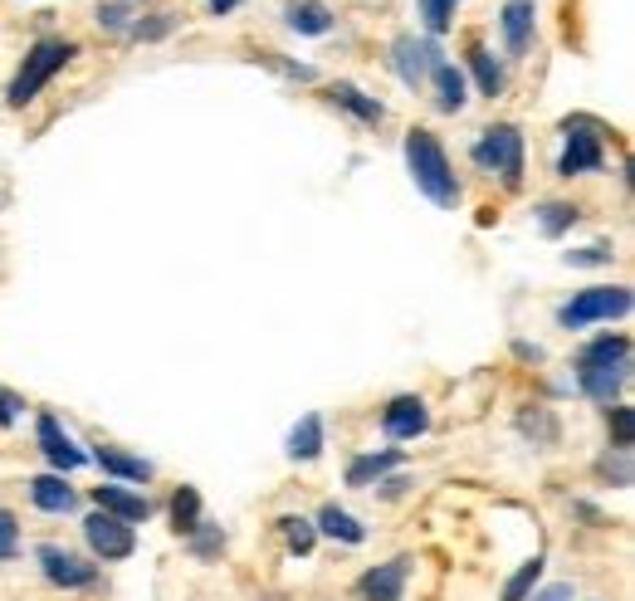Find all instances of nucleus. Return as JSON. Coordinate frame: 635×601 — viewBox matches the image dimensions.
<instances>
[{
    "mask_svg": "<svg viewBox=\"0 0 635 601\" xmlns=\"http://www.w3.org/2000/svg\"><path fill=\"white\" fill-rule=\"evenodd\" d=\"M381 426H387L391 440H416V436H426V426H430L426 401H421V396H396L387 411H381Z\"/></svg>",
    "mask_w": 635,
    "mask_h": 601,
    "instance_id": "10",
    "label": "nucleus"
},
{
    "mask_svg": "<svg viewBox=\"0 0 635 601\" xmlns=\"http://www.w3.org/2000/svg\"><path fill=\"white\" fill-rule=\"evenodd\" d=\"M289 25L299 30V35H327V30H333V10H327L323 0H293Z\"/></svg>",
    "mask_w": 635,
    "mask_h": 601,
    "instance_id": "16",
    "label": "nucleus"
},
{
    "mask_svg": "<svg viewBox=\"0 0 635 601\" xmlns=\"http://www.w3.org/2000/svg\"><path fill=\"white\" fill-rule=\"evenodd\" d=\"M474 162L498 172L508 186H518V176H524V138H518V128H508V122L489 128L474 147Z\"/></svg>",
    "mask_w": 635,
    "mask_h": 601,
    "instance_id": "5",
    "label": "nucleus"
},
{
    "mask_svg": "<svg viewBox=\"0 0 635 601\" xmlns=\"http://www.w3.org/2000/svg\"><path fill=\"white\" fill-rule=\"evenodd\" d=\"M572 221H577L572 206H558V201H552V206H542V230H548V235H562Z\"/></svg>",
    "mask_w": 635,
    "mask_h": 601,
    "instance_id": "28",
    "label": "nucleus"
},
{
    "mask_svg": "<svg viewBox=\"0 0 635 601\" xmlns=\"http://www.w3.org/2000/svg\"><path fill=\"white\" fill-rule=\"evenodd\" d=\"M567 259H572V265H606L611 249H606V245H592L586 255H567Z\"/></svg>",
    "mask_w": 635,
    "mask_h": 601,
    "instance_id": "33",
    "label": "nucleus"
},
{
    "mask_svg": "<svg viewBox=\"0 0 635 601\" xmlns=\"http://www.w3.org/2000/svg\"><path fill=\"white\" fill-rule=\"evenodd\" d=\"M289 455L293 460H318L323 455V416H303L289 436Z\"/></svg>",
    "mask_w": 635,
    "mask_h": 601,
    "instance_id": "17",
    "label": "nucleus"
},
{
    "mask_svg": "<svg viewBox=\"0 0 635 601\" xmlns=\"http://www.w3.org/2000/svg\"><path fill=\"white\" fill-rule=\"evenodd\" d=\"M98 25H104V30H128V6H104V10H98Z\"/></svg>",
    "mask_w": 635,
    "mask_h": 601,
    "instance_id": "32",
    "label": "nucleus"
},
{
    "mask_svg": "<svg viewBox=\"0 0 635 601\" xmlns=\"http://www.w3.org/2000/svg\"><path fill=\"white\" fill-rule=\"evenodd\" d=\"M30 498H35V508H44V514H69L74 508V490L60 480V474H40V480H30Z\"/></svg>",
    "mask_w": 635,
    "mask_h": 601,
    "instance_id": "14",
    "label": "nucleus"
},
{
    "mask_svg": "<svg viewBox=\"0 0 635 601\" xmlns=\"http://www.w3.org/2000/svg\"><path fill=\"white\" fill-rule=\"evenodd\" d=\"M318 528H323L327 538H343V543H362V538H367V528H362L353 514H343L337 504H323V508H318Z\"/></svg>",
    "mask_w": 635,
    "mask_h": 601,
    "instance_id": "19",
    "label": "nucleus"
},
{
    "mask_svg": "<svg viewBox=\"0 0 635 601\" xmlns=\"http://www.w3.org/2000/svg\"><path fill=\"white\" fill-rule=\"evenodd\" d=\"M35 436H40V450L50 455L54 470H78V464L88 460L84 450H78L74 440L60 430V421H54V416H40V421H35Z\"/></svg>",
    "mask_w": 635,
    "mask_h": 601,
    "instance_id": "12",
    "label": "nucleus"
},
{
    "mask_svg": "<svg viewBox=\"0 0 635 601\" xmlns=\"http://www.w3.org/2000/svg\"><path fill=\"white\" fill-rule=\"evenodd\" d=\"M279 528H283V543H289L293 552H313V538H318V528L309 524V518H279Z\"/></svg>",
    "mask_w": 635,
    "mask_h": 601,
    "instance_id": "26",
    "label": "nucleus"
},
{
    "mask_svg": "<svg viewBox=\"0 0 635 601\" xmlns=\"http://www.w3.org/2000/svg\"><path fill=\"white\" fill-rule=\"evenodd\" d=\"M98 464H104L108 474H122V480H152V464L138 455H122V450H112V446L98 450Z\"/></svg>",
    "mask_w": 635,
    "mask_h": 601,
    "instance_id": "22",
    "label": "nucleus"
},
{
    "mask_svg": "<svg viewBox=\"0 0 635 601\" xmlns=\"http://www.w3.org/2000/svg\"><path fill=\"white\" fill-rule=\"evenodd\" d=\"M94 498H98V508H104V514L122 518V524H147V514H152V508H147V498L118 490V484H98Z\"/></svg>",
    "mask_w": 635,
    "mask_h": 601,
    "instance_id": "13",
    "label": "nucleus"
},
{
    "mask_svg": "<svg viewBox=\"0 0 635 601\" xmlns=\"http://www.w3.org/2000/svg\"><path fill=\"white\" fill-rule=\"evenodd\" d=\"M172 518H176V533H196L201 528V494L191 490V484H181V490H176Z\"/></svg>",
    "mask_w": 635,
    "mask_h": 601,
    "instance_id": "24",
    "label": "nucleus"
},
{
    "mask_svg": "<svg viewBox=\"0 0 635 601\" xmlns=\"http://www.w3.org/2000/svg\"><path fill=\"white\" fill-rule=\"evenodd\" d=\"M421 15H426L430 35H440V30H450V20H455V0H421Z\"/></svg>",
    "mask_w": 635,
    "mask_h": 601,
    "instance_id": "27",
    "label": "nucleus"
},
{
    "mask_svg": "<svg viewBox=\"0 0 635 601\" xmlns=\"http://www.w3.org/2000/svg\"><path fill=\"white\" fill-rule=\"evenodd\" d=\"M40 567L54 587H94V577H98L94 562L74 558V552H64V548H40Z\"/></svg>",
    "mask_w": 635,
    "mask_h": 601,
    "instance_id": "9",
    "label": "nucleus"
},
{
    "mask_svg": "<svg viewBox=\"0 0 635 601\" xmlns=\"http://www.w3.org/2000/svg\"><path fill=\"white\" fill-rule=\"evenodd\" d=\"M532 601H572V587H548V592H538Z\"/></svg>",
    "mask_w": 635,
    "mask_h": 601,
    "instance_id": "35",
    "label": "nucleus"
},
{
    "mask_svg": "<svg viewBox=\"0 0 635 601\" xmlns=\"http://www.w3.org/2000/svg\"><path fill=\"white\" fill-rule=\"evenodd\" d=\"M15 411H20V401H15V396H10V391H0V426H10V421H15Z\"/></svg>",
    "mask_w": 635,
    "mask_h": 601,
    "instance_id": "34",
    "label": "nucleus"
},
{
    "mask_svg": "<svg viewBox=\"0 0 635 601\" xmlns=\"http://www.w3.org/2000/svg\"><path fill=\"white\" fill-rule=\"evenodd\" d=\"M84 538H88V548H94L104 562L132 558V548H138V538H132V524H122V518L104 514V508H98L94 518H84Z\"/></svg>",
    "mask_w": 635,
    "mask_h": 601,
    "instance_id": "6",
    "label": "nucleus"
},
{
    "mask_svg": "<svg viewBox=\"0 0 635 601\" xmlns=\"http://www.w3.org/2000/svg\"><path fill=\"white\" fill-rule=\"evenodd\" d=\"M15 548H20V533H15V518L0 508V562L6 558H15Z\"/></svg>",
    "mask_w": 635,
    "mask_h": 601,
    "instance_id": "30",
    "label": "nucleus"
},
{
    "mask_svg": "<svg viewBox=\"0 0 635 601\" xmlns=\"http://www.w3.org/2000/svg\"><path fill=\"white\" fill-rule=\"evenodd\" d=\"M631 309V289L611 283V289H582L572 303H562L558 323L562 328H586V323H606V319H621Z\"/></svg>",
    "mask_w": 635,
    "mask_h": 601,
    "instance_id": "4",
    "label": "nucleus"
},
{
    "mask_svg": "<svg viewBox=\"0 0 635 601\" xmlns=\"http://www.w3.org/2000/svg\"><path fill=\"white\" fill-rule=\"evenodd\" d=\"M631 367V343L626 337H596L582 357H577V382L592 401H616L621 382H626Z\"/></svg>",
    "mask_w": 635,
    "mask_h": 601,
    "instance_id": "2",
    "label": "nucleus"
},
{
    "mask_svg": "<svg viewBox=\"0 0 635 601\" xmlns=\"http://www.w3.org/2000/svg\"><path fill=\"white\" fill-rule=\"evenodd\" d=\"M327 98H333V104H343L347 112H357L362 122H381V118H387V108H381L377 98H367V94H362V88H353V84H337V88H327Z\"/></svg>",
    "mask_w": 635,
    "mask_h": 601,
    "instance_id": "18",
    "label": "nucleus"
},
{
    "mask_svg": "<svg viewBox=\"0 0 635 601\" xmlns=\"http://www.w3.org/2000/svg\"><path fill=\"white\" fill-rule=\"evenodd\" d=\"M235 6H240V0H211V10H215V15H225V10H235Z\"/></svg>",
    "mask_w": 635,
    "mask_h": 601,
    "instance_id": "36",
    "label": "nucleus"
},
{
    "mask_svg": "<svg viewBox=\"0 0 635 601\" xmlns=\"http://www.w3.org/2000/svg\"><path fill=\"white\" fill-rule=\"evenodd\" d=\"M74 54H78V44H69V40H40L35 50L25 54V64H20V74H15V84H10L6 98H10L15 108H25L30 98H35L40 88L74 60Z\"/></svg>",
    "mask_w": 635,
    "mask_h": 601,
    "instance_id": "3",
    "label": "nucleus"
},
{
    "mask_svg": "<svg viewBox=\"0 0 635 601\" xmlns=\"http://www.w3.org/2000/svg\"><path fill=\"white\" fill-rule=\"evenodd\" d=\"M470 69H474V78H480V88H484L489 98L504 94V69L494 64V54L484 50V44H474V50H470Z\"/></svg>",
    "mask_w": 635,
    "mask_h": 601,
    "instance_id": "23",
    "label": "nucleus"
},
{
    "mask_svg": "<svg viewBox=\"0 0 635 601\" xmlns=\"http://www.w3.org/2000/svg\"><path fill=\"white\" fill-rule=\"evenodd\" d=\"M172 25H176L172 15H157V20H147V25L138 20V25H132V35H138V40H157V35H166V30H172Z\"/></svg>",
    "mask_w": 635,
    "mask_h": 601,
    "instance_id": "31",
    "label": "nucleus"
},
{
    "mask_svg": "<svg viewBox=\"0 0 635 601\" xmlns=\"http://www.w3.org/2000/svg\"><path fill=\"white\" fill-rule=\"evenodd\" d=\"M357 592H362V601H401L406 597V558H391V562L372 567V572H362Z\"/></svg>",
    "mask_w": 635,
    "mask_h": 601,
    "instance_id": "11",
    "label": "nucleus"
},
{
    "mask_svg": "<svg viewBox=\"0 0 635 601\" xmlns=\"http://www.w3.org/2000/svg\"><path fill=\"white\" fill-rule=\"evenodd\" d=\"M611 426H616V446H621V450H631V446H635V416H631V406H616Z\"/></svg>",
    "mask_w": 635,
    "mask_h": 601,
    "instance_id": "29",
    "label": "nucleus"
},
{
    "mask_svg": "<svg viewBox=\"0 0 635 601\" xmlns=\"http://www.w3.org/2000/svg\"><path fill=\"white\" fill-rule=\"evenodd\" d=\"M391 60H396V74H401L411 88L421 84V78L435 69V64H445V60H440V44H435V40H411V35L396 40V54H391Z\"/></svg>",
    "mask_w": 635,
    "mask_h": 601,
    "instance_id": "8",
    "label": "nucleus"
},
{
    "mask_svg": "<svg viewBox=\"0 0 635 601\" xmlns=\"http://www.w3.org/2000/svg\"><path fill=\"white\" fill-rule=\"evenodd\" d=\"M406 167H411V181L435 201V206L455 211L460 181H455V172H450V157H445V147L435 142V132L416 128L411 138H406Z\"/></svg>",
    "mask_w": 635,
    "mask_h": 601,
    "instance_id": "1",
    "label": "nucleus"
},
{
    "mask_svg": "<svg viewBox=\"0 0 635 601\" xmlns=\"http://www.w3.org/2000/svg\"><path fill=\"white\" fill-rule=\"evenodd\" d=\"M396 464H401V455L396 450H387V455H362V460H353L347 464V484H372V480H381V474H391Z\"/></svg>",
    "mask_w": 635,
    "mask_h": 601,
    "instance_id": "21",
    "label": "nucleus"
},
{
    "mask_svg": "<svg viewBox=\"0 0 635 601\" xmlns=\"http://www.w3.org/2000/svg\"><path fill=\"white\" fill-rule=\"evenodd\" d=\"M435 104L445 112H460L464 108V74L455 69V64H435Z\"/></svg>",
    "mask_w": 635,
    "mask_h": 601,
    "instance_id": "20",
    "label": "nucleus"
},
{
    "mask_svg": "<svg viewBox=\"0 0 635 601\" xmlns=\"http://www.w3.org/2000/svg\"><path fill=\"white\" fill-rule=\"evenodd\" d=\"M601 162H606V152H601V138L592 132V122H567V152L558 162L562 176H577V172H601Z\"/></svg>",
    "mask_w": 635,
    "mask_h": 601,
    "instance_id": "7",
    "label": "nucleus"
},
{
    "mask_svg": "<svg viewBox=\"0 0 635 601\" xmlns=\"http://www.w3.org/2000/svg\"><path fill=\"white\" fill-rule=\"evenodd\" d=\"M532 40V0H508L504 6V44L514 54H524Z\"/></svg>",
    "mask_w": 635,
    "mask_h": 601,
    "instance_id": "15",
    "label": "nucleus"
},
{
    "mask_svg": "<svg viewBox=\"0 0 635 601\" xmlns=\"http://www.w3.org/2000/svg\"><path fill=\"white\" fill-rule=\"evenodd\" d=\"M542 577V558H532V562H524L514 577H508V587H504V601H528V592H532V582Z\"/></svg>",
    "mask_w": 635,
    "mask_h": 601,
    "instance_id": "25",
    "label": "nucleus"
}]
</instances>
